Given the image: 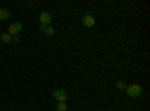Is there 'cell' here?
<instances>
[{"instance_id":"1","label":"cell","mask_w":150,"mask_h":111,"mask_svg":"<svg viewBox=\"0 0 150 111\" xmlns=\"http://www.w3.org/2000/svg\"><path fill=\"white\" fill-rule=\"evenodd\" d=\"M125 90H126L129 98H138L143 93L141 86H138V84H129V86H126V89H125Z\"/></svg>"},{"instance_id":"2","label":"cell","mask_w":150,"mask_h":111,"mask_svg":"<svg viewBox=\"0 0 150 111\" xmlns=\"http://www.w3.org/2000/svg\"><path fill=\"white\" fill-rule=\"evenodd\" d=\"M39 21H41V30L44 32L45 27H48L50 24H51L53 21V17L50 12H41V15H39Z\"/></svg>"},{"instance_id":"3","label":"cell","mask_w":150,"mask_h":111,"mask_svg":"<svg viewBox=\"0 0 150 111\" xmlns=\"http://www.w3.org/2000/svg\"><path fill=\"white\" fill-rule=\"evenodd\" d=\"M53 98H54L57 102H66L68 98H69V95H68V92H66L65 89H56V90L53 92Z\"/></svg>"},{"instance_id":"4","label":"cell","mask_w":150,"mask_h":111,"mask_svg":"<svg viewBox=\"0 0 150 111\" xmlns=\"http://www.w3.org/2000/svg\"><path fill=\"white\" fill-rule=\"evenodd\" d=\"M21 29H23V24L20 23V21H15V23H12L11 26H9V35L11 36H17L20 32H21Z\"/></svg>"},{"instance_id":"5","label":"cell","mask_w":150,"mask_h":111,"mask_svg":"<svg viewBox=\"0 0 150 111\" xmlns=\"http://www.w3.org/2000/svg\"><path fill=\"white\" fill-rule=\"evenodd\" d=\"M95 24V17L93 15H84L83 17V26L84 27H93Z\"/></svg>"},{"instance_id":"6","label":"cell","mask_w":150,"mask_h":111,"mask_svg":"<svg viewBox=\"0 0 150 111\" xmlns=\"http://www.w3.org/2000/svg\"><path fill=\"white\" fill-rule=\"evenodd\" d=\"M9 15H11L9 9H0V20H2V21L8 20V18H9Z\"/></svg>"},{"instance_id":"7","label":"cell","mask_w":150,"mask_h":111,"mask_svg":"<svg viewBox=\"0 0 150 111\" xmlns=\"http://www.w3.org/2000/svg\"><path fill=\"white\" fill-rule=\"evenodd\" d=\"M0 39H2L3 42H6V44H8V42H11V41H12V36H11L9 33H2V35H0Z\"/></svg>"},{"instance_id":"8","label":"cell","mask_w":150,"mask_h":111,"mask_svg":"<svg viewBox=\"0 0 150 111\" xmlns=\"http://www.w3.org/2000/svg\"><path fill=\"white\" fill-rule=\"evenodd\" d=\"M56 110H57V111H66V110H68V107H66V104H65V102H57Z\"/></svg>"},{"instance_id":"9","label":"cell","mask_w":150,"mask_h":111,"mask_svg":"<svg viewBox=\"0 0 150 111\" xmlns=\"http://www.w3.org/2000/svg\"><path fill=\"white\" fill-rule=\"evenodd\" d=\"M44 32H45V33H47L48 36H54V33H56V30H54V29H53L51 26L45 27V29H44Z\"/></svg>"},{"instance_id":"10","label":"cell","mask_w":150,"mask_h":111,"mask_svg":"<svg viewBox=\"0 0 150 111\" xmlns=\"http://www.w3.org/2000/svg\"><path fill=\"white\" fill-rule=\"evenodd\" d=\"M116 86H117L119 89H126V83H125L123 80H117L116 81Z\"/></svg>"}]
</instances>
